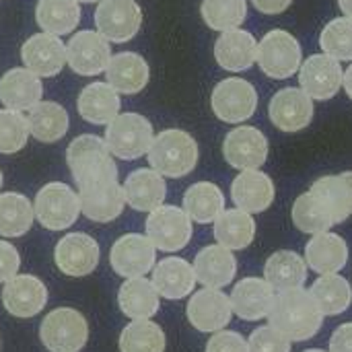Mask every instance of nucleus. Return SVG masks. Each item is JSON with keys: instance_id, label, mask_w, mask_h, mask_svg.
I'll return each instance as SVG.
<instances>
[{"instance_id": "c85d7f7f", "label": "nucleus", "mask_w": 352, "mask_h": 352, "mask_svg": "<svg viewBox=\"0 0 352 352\" xmlns=\"http://www.w3.org/2000/svg\"><path fill=\"white\" fill-rule=\"evenodd\" d=\"M120 107H122L120 93L109 82L87 85L76 101V109L80 118L95 126L109 124L111 120H116V116H120Z\"/></svg>"}, {"instance_id": "5fc2aeb1", "label": "nucleus", "mask_w": 352, "mask_h": 352, "mask_svg": "<svg viewBox=\"0 0 352 352\" xmlns=\"http://www.w3.org/2000/svg\"><path fill=\"white\" fill-rule=\"evenodd\" d=\"M305 352H326V351H322V349H309V351H305Z\"/></svg>"}, {"instance_id": "6e6552de", "label": "nucleus", "mask_w": 352, "mask_h": 352, "mask_svg": "<svg viewBox=\"0 0 352 352\" xmlns=\"http://www.w3.org/2000/svg\"><path fill=\"white\" fill-rule=\"evenodd\" d=\"M78 202L80 212L89 221L109 223L122 214L126 198L124 188L118 182V175H105L78 186Z\"/></svg>"}, {"instance_id": "f3484780", "label": "nucleus", "mask_w": 352, "mask_h": 352, "mask_svg": "<svg viewBox=\"0 0 352 352\" xmlns=\"http://www.w3.org/2000/svg\"><path fill=\"white\" fill-rule=\"evenodd\" d=\"M101 252L97 241L87 233H68L56 243L54 260L60 272L72 278L91 274L99 264Z\"/></svg>"}, {"instance_id": "5701e85b", "label": "nucleus", "mask_w": 352, "mask_h": 352, "mask_svg": "<svg viewBox=\"0 0 352 352\" xmlns=\"http://www.w3.org/2000/svg\"><path fill=\"white\" fill-rule=\"evenodd\" d=\"M214 58L221 68L229 72H243L258 60V41L245 29L223 31L214 43Z\"/></svg>"}, {"instance_id": "cd10ccee", "label": "nucleus", "mask_w": 352, "mask_h": 352, "mask_svg": "<svg viewBox=\"0 0 352 352\" xmlns=\"http://www.w3.org/2000/svg\"><path fill=\"white\" fill-rule=\"evenodd\" d=\"M107 82L124 95H134L140 93L151 78V70L146 60L136 54V52H120L116 56H111L107 68Z\"/></svg>"}, {"instance_id": "c03bdc74", "label": "nucleus", "mask_w": 352, "mask_h": 352, "mask_svg": "<svg viewBox=\"0 0 352 352\" xmlns=\"http://www.w3.org/2000/svg\"><path fill=\"white\" fill-rule=\"evenodd\" d=\"M29 138L27 118L14 109H0V153L12 155L25 148Z\"/></svg>"}, {"instance_id": "72a5a7b5", "label": "nucleus", "mask_w": 352, "mask_h": 352, "mask_svg": "<svg viewBox=\"0 0 352 352\" xmlns=\"http://www.w3.org/2000/svg\"><path fill=\"white\" fill-rule=\"evenodd\" d=\"M120 309L130 320H151L159 311V293L146 278H128L118 293Z\"/></svg>"}, {"instance_id": "473e14b6", "label": "nucleus", "mask_w": 352, "mask_h": 352, "mask_svg": "<svg viewBox=\"0 0 352 352\" xmlns=\"http://www.w3.org/2000/svg\"><path fill=\"white\" fill-rule=\"evenodd\" d=\"M184 210L194 223L200 225L214 223L219 214L225 210V194L212 182H198L186 190Z\"/></svg>"}, {"instance_id": "3c124183", "label": "nucleus", "mask_w": 352, "mask_h": 352, "mask_svg": "<svg viewBox=\"0 0 352 352\" xmlns=\"http://www.w3.org/2000/svg\"><path fill=\"white\" fill-rule=\"evenodd\" d=\"M342 87H344L346 95L352 99V64L346 68V72L342 74Z\"/></svg>"}, {"instance_id": "79ce46f5", "label": "nucleus", "mask_w": 352, "mask_h": 352, "mask_svg": "<svg viewBox=\"0 0 352 352\" xmlns=\"http://www.w3.org/2000/svg\"><path fill=\"white\" fill-rule=\"evenodd\" d=\"M200 14L214 31H229L239 27L248 16L245 0H202Z\"/></svg>"}, {"instance_id": "2f4dec72", "label": "nucleus", "mask_w": 352, "mask_h": 352, "mask_svg": "<svg viewBox=\"0 0 352 352\" xmlns=\"http://www.w3.org/2000/svg\"><path fill=\"white\" fill-rule=\"evenodd\" d=\"M25 118H27L29 134L37 138L39 142L60 140L68 132V126H70L68 111L56 101H39L37 105L29 109Z\"/></svg>"}, {"instance_id": "39448f33", "label": "nucleus", "mask_w": 352, "mask_h": 352, "mask_svg": "<svg viewBox=\"0 0 352 352\" xmlns=\"http://www.w3.org/2000/svg\"><path fill=\"white\" fill-rule=\"evenodd\" d=\"M33 212L41 227L50 231H64L72 227L80 214L78 194L60 182L45 184L35 196Z\"/></svg>"}, {"instance_id": "49530a36", "label": "nucleus", "mask_w": 352, "mask_h": 352, "mask_svg": "<svg viewBox=\"0 0 352 352\" xmlns=\"http://www.w3.org/2000/svg\"><path fill=\"white\" fill-rule=\"evenodd\" d=\"M206 352H248V342L239 332L221 330L206 342Z\"/></svg>"}, {"instance_id": "bb28decb", "label": "nucleus", "mask_w": 352, "mask_h": 352, "mask_svg": "<svg viewBox=\"0 0 352 352\" xmlns=\"http://www.w3.org/2000/svg\"><path fill=\"white\" fill-rule=\"evenodd\" d=\"M153 287L159 297L177 301L188 297L196 287V272L184 258H165L153 268Z\"/></svg>"}, {"instance_id": "4be33fe9", "label": "nucleus", "mask_w": 352, "mask_h": 352, "mask_svg": "<svg viewBox=\"0 0 352 352\" xmlns=\"http://www.w3.org/2000/svg\"><path fill=\"white\" fill-rule=\"evenodd\" d=\"M231 309L237 318L245 322H260L268 318L274 305V289L264 278L248 276L233 287Z\"/></svg>"}, {"instance_id": "423d86ee", "label": "nucleus", "mask_w": 352, "mask_h": 352, "mask_svg": "<svg viewBox=\"0 0 352 352\" xmlns=\"http://www.w3.org/2000/svg\"><path fill=\"white\" fill-rule=\"evenodd\" d=\"M39 338L50 352H78L87 344L89 326L76 309L58 307L43 318Z\"/></svg>"}, {"instance_id": "864d4df0", "label": "nucleus", "mask_w": 352, "mask_h": 352, "mask_svg": "<svg viewBox=\"0 0 352 352\" xmlns=\"http://www.w3.org/2000/svg\"><path fill=\"white\" fill-rule=\"evenodd\" d=\"M76 2H85V4H91V2H101V0H76Z\"/></svg>"}, {"instance_id": "37998d69", "label": "nucleus", "mask_w": 352, "mask_h": 352, "mask_svg": "<svg viewBox=\"0 0 352 352\" xmlns=\"http://www.w3.org/2000/svg\"><path fill=\"white\" fill-rule=\"evenodd\" d=\"M320 45L324 54L336 58L338 62L352 60V19L340 16L330 21L320 35Z\"/></svg>"}, {"instance_id": "a211bd4d", "label": "nucleus", "mask_w": 352, "mask_h": 352, "mask_svg": "<svg viewBox=\"0 0 352 352\" xmlns=\"http://www.w3.org/2000/svg\"><path fill=\"white\" fill-rule=\"evenodd\" d=\"M188 320L198 332H221L231 322V299L219 289H202L188 303Z\"/></svg>"}, {"instance_id": "1a4fd4ad", "label": "nucleus", "mask_w": 352, "mask_h": 352, "mask_svg": "<svg viewBox=\"0 0 352 352\" xmlns=\"http://www.w3.org/2000/svg\"><path fill=\"white\" fill-rule=\"evenodd\" d=\"M144 227H146V237L153 241V245L167 254L184 250L194 233L192 219L179 206L161 204L159 208L148 212Z\"/></svg>"}, {"instance_id": "603ef678", "label": "nucleus", "mask_w": 352, "mask_h": 352, "mask_svg": "<svg viewBox=\"0 0 352 352\" xmlns=\"http://www.w3.org/2000/svg\"><path fill=\"white\" fill-rule=\"evenodd\" d=\"M338 6L344 12V16L352 19V0H338Z\"/></svg>"}, {"instance_id": "9b49d317", "label": "nucleus", "mask_w": 352, "mask_h": 352, "mask_svg": "<svg viewBox=\"0 0 352 352\" xmlns=\"http://www.w3.org/2000/svg\"><path fill=\"white\" fill-rule=\"evenodd\" d=\"M142 10L136 0H101L95 10L97 33L107 41L126 43L140 31Z\"/></svg>"}, {"instance_id": "8fccbe9b", "label": "nucleus", "mask_w": 352, "mask_h": 352, "mask_svg": "<svg viewBox=\"0 0 352 352\" xmlns=\"http://www.w3.org/2000/svg\"><path fill=\"white\" fill-rule=\"evenodd\" d=\"M252 2H254L256 10H260L264 14H280L293 4V0H252Z\"/></svg>"}, {"instance_id": "dca6fc26", "label": "nucleus", "mask_w": 352, "mask_h": 352, "mask_svg": "<svg viewBox=\"0 0 352 352\" xmlns=\"http://www.w3.org/2000/svg\"><path fill=\"white\" fill-rule=\"evenodd\" d=\"M270 122L283 132H299L314 120V99L299 87L280 89L268 103Z\"/></svg>"}, {"instance_id": "a878e982", "label": "nucleus", "mask_w": 352, "mask_h": 352, "mask_svg": "<svg viewBox=\"0 0 352 352\" xmlns=\"http://www.w3.org/2000/svg\"><path fill=\"white\" fill-rule=\"evenodd\" d=\"M43 85L37 74L27 68H10L0 78V101L6 109L29 111L41 101Z\"/></svg>"}, {"instance_id": "b1692460", "label": "nucleus", "mask_w": 352, "mask_h": 352, "mask_svg": "<svg viewBox=\"0 0 352 352\" xmlns=\"http://www.w3.org/2000/svg\"><path fill=\"white\" fill-rule=\"evenodd\" d=\"M122 188H124L126 204H130L138 212H153L165 202L167 196L165 177L157 173L153 167L132 171Z\"/></svg>"}, {"instance_id": "393cba45", "label": "nucleus", "mask_w": 352, "mask_h": 352, "mask_svg": "<svg viewBox=\"0 0 352 352\" xmlns=\"http://www.w3.org/2000/svg\"><path fill=\"white\" fill-rule=\"evenodd\" d=\"M196 280L208 289H223L233 283L237 274V260L231 250L223 245H206L194 260Z\"/></svg>"}, {"instance_id": "aec40b11", "label": "nucleus", "mask_w": 352, "mask_h": 352, "mask_svg": "<svg viewBox=\"0 0 352 352\" xmlns=\"http://www.w3.org/2000/svg\"><path fill=\"white\" fill-rule=\"evenodd\" d=\"M21 58L27 70L41 76H56L66 64V45L58 35L52 33H37L31 35L23 47Z\"/></svg>"}, {"instance_id": "6e6d98bb", "label": "nucleus", "mask_w": 352, "mask_h": 352, "mask_svg": "<svg viewBox=\"0 0 352 352\" xmlns=\"http://www.w3.org/2000/svg\"><path fill=\"white\" fill-rule=\"evenodd\" d=\"M0 188H2V171H0Z\"/></svg>"}, {"instance_id": "a19ab883", "label": "nucleus", "mask_w": 352, "mask_h": 352, "mask_svg": "<svg viewBox=\"0 0 352 352\" xmlns=\"http://www.w3.org/2000/svg\"><path fill=\"white\" fill-rule=\"evenodd\" d=\"M165 332L148 320H134L120 334V352H165Z\"/></svg>"}, {"instance_id": "412c9836", "label": "nucleus", "mask_w": 352, "mask_h": 352, "mask_svg": "<svg viewBox=\"0 0 352 352\" xmlns=\"http://www.w3.org/2000/svg\"><path fill=\"white\" fill-rule=\"evenodd\" d=\"M274 182L260 169L241 171L231 184V198L235 206L250 214L268 210L274 202Z\"/></svg>"}, {"instance_id": "4468645a", "label": "nucleus", "mask_w": 352, "mask_h": 352, "mask_svg": "<svg viewBox=\"0 0 352 352\" xmlns=\"http://www.w3.org/2000/svg\"><path fill=\"white\" fill-rule=\"evenodd\" d=\"M342 66L328 54H314L299 66L301 89L318 101L332 99L342 87Z\"/></svg>"}, {"instance_id": "a18cd8bd", "label": "nucleus", "mask_w": 352, "mask_h": 352, "mask_svg": "<svg viewBox=\"0 0 352 352\" xmlns=\"http://www.w3.org/2000/svg\"><path fill=\"white\" fill-rule=\"evenodd\" d=\"M248 352H291V340L272 326H260L248 340Z\"/></svg>"}, {"instance_id": "c9c22d12", "label": "nucleus", "mask_w": 352, "mask_h": 352, "mask_svg": "<svg viewBox=\"0 0 352 352\" xmlns=\"http://www.w3.org/2000/svg\"><path fill=\"white\" fill-rule=\"evenodd\" d=\"M311 192L326 202L336 225L344 223L352 214V171L320 177L311 186Z\"/></svg>"}, {"instance_id": "c756f323", "label": "nucleus", "mask_w": 352, "mask_h": 352, "mask_svg": "<svg viewBox=\"0 0 352 352\" xmlns=\"http://www.w3.org/2000/svg\"><path fill=\"white\" fill-rule=\"evenodd\" d=\"M305 262L320 276L338 274L349 262V245L336 233H318L305 248Z\"/></svg>"}, {"instance_id": "f257e3e1", "label": "nucleus", "mask_w": 352, "mask_h": 352, "mask_svg": "<svg viewBox=\"0 0 352 352\" xmlns=\"http://www.w3.org/2000/svg\"><path fill=\"white\" fill-rule=\"evenodd\" d=\"M268 320L270 326L285 334L291 342H305L320 332L324 314L311 293L299 287L278 291V295H274V305L268 314Z\"/></svg>"}, {"instance_id": "ddd939ff", "label": "nucleus", "mask_w": 352, "mask_h": 352, "mask_svg": "<svg viewBox=\"0 0 352 352\" xmlns=\"http://www.w3.org/2000/svg\"><path fill=\"white\" fill-rule=\"evenodd\" d=\"M111 60L109 41L97 31L85 29L66 43V64L80 76H95L107 68Z\"/></svg>"}, {"instance_id": "f8f14e48", "label": "nucleus", "mask_w": 352, "mask_h": 352, "mask_svg": "<svg viewBox=\"0 0 352 352\" xmlns=\"http://www.w3.org/2000/svg\"><path fill=\"white\" fill-rule=\"evenodd\" d=\"M157 248L146 235L128 233L122 235L109 250V264L116 274L124 278L144 276L155 268Z\"/></svg>"}, {"instance_id": "09e8293b", "label": "nucleus", "mask_w": 352, "mask_h": 352, "mask_svg": "<svg viewBox=\"0 0 352 352\" xmlns=\"http://www.w3.org/2000/svg\"><path fill=\"white\" fill-rule=\"evenodd\" d=\"M330 352H352V324H342L330 338Z\"/></svg>"}, {"instance_id": "ea45409f", "label": "nucleus", "mask_w": 352, "mask_h": 352, "mask_svg": "<svg viewBox=\"0 0 352 352\" xmlns=\"http://www.w3.org/2000/svg\"><path fill=\"white\" fill-rule=\"evenodd\" d=\"M35 212L27 196L16 192L0 194V235L2 237H21L33 225Z\"/></svg>"}, {"instance_id": "2eb2a0df", "label": "nucleus", "mask_w": 352, "mask_h": 352, "mask_svg": "<svg viewBox=\"0 0 352 352\" xmlns=\"http://www.w3.org/2000/svg\"><path fill=\"white\" fill-rule=\"evenodd\" d=\"M225 161L239 169H260L268 159V140L256 126H239L225 136Z\"/></svg>"}, {"instance_id": "6ab92c4d", "label": "nucleus", "mask_w": 352, "mask_h": 352, "mask_svg": "<svg viewBox=\"0 0 352 352\" xmlns=\"http://www.w3.org/2000/svg\"><path fill=\"white\" fill-rule=\"evenodd\" d=\"M47 303L45 285L31 274H16L2 289V305L4 309L21 320H29L37 316Z\"/></svg>"}, {"instance_id": "f03ea898", "label": "nucleus", "mask_w": 352, "mask_h": 352, "mask_svg": "<svg viewBox=\"0 0 352 352\" xmlns=\"http://www.w3.org/2000/svg\"><path fill=\"white\" fill-rule=\"evenodd\" d=\"M146 155L151 167L163 177H184L198 165L200 151L192 134L169 128L155 136Z\"/></svg>"}, {"instance_id": "f704fd0d", "label": "nucleus", "mask_w": 352, "mask_h": 352, "mask_svg": "<svg viewBox=\"0 0 352 352\" xmlns=\"http://www.w3.org/2000/svg\"><path fill=\"white\" fill-rule=\"evenodd\" d=\"M254 237H256V221L245 210L239 208L223 210L214 221V239L219 241V245L231 252L245 250L248 245H252Z\"/></svg>"}, {"instance_id": "58836bf2", "label": "nucleus", "mask_w": 352, "mask_h": 352, "mask_svg": "<svg viewBox=\"0 0 352 352\" xmlns=\"http://www.w3.org/2000/svg\"><path fill=\"white\" fill-rule=\"evenodd\" d=\"M291 217H293V223L299 231L311 233V235L326 233V231H330L332 225H336L326 202L311 190L301 194L295 200Z\"/></svg>"}, {"instance_id": "20e7f679", "label": "nucleus", "mask_w": 352, "mask_h": 352, "mask_svg": "<svg viewBox=\"0 0 352 352\" xmlns=\"http://www.w3.org/2000/svg\"><path fill=\"white\" fill-rule=\"evenodd\" d=\"M66 163L70 167V173L76 182V186H82L87 182H93L97 177L105 175H118L116 161L111 159V153L103 138L93 134L76 136L68 151H66Z\"/></svg>"}, {"instance_id": "e433bc0d", "label": "nucleus", "mask_w": 352, "mask_h": 352, "mask_svg": "<svg viewBox=\"0 0 352 352\" xmlns=\"http://www.w3.org/2000/svg\"><path fill=\"white\" fill-rule=\"evenodd\" d=\"M35 21L43 33L66 35L72 33L80 21V8L76 0H39L35 8Z\"/></svg>"}, {"instance_id": "9d476101", "label": "nucleus", "mask_w": 352, "mask_h": 352, "mask_svg": "<svg viewBox=\"0 0 352 352\" xmlns=\"http://www.w3.org/2000/svg\"><path fill=\"white\" fill-rule=\"evenodd\" d=\"M212 111L219 120L227 124H239L250 120L258 109V93L256 87L239 76H231L221 80L210 97Z\"/></svg>"}, {"instance_id": "de8ad7c7", "label": "nucleus", "mask_w": 352, "mask_h": 352, "mask_svg": "<svg viewBox=\"0 0 352 352\" xmlns=\"http://www.w3.org/2000/svg\"><path fill=\"white\" fill-rule=\"evenodd\" d=\"M19 268H21V258L16 248L0 239V285L14 278Z\"/></svg>"}, {"instance_id": "7ed1b4c3", "label": "nucleus", "mask_w": 352, "mask_h": 352, "mask_svg": "<svg viewBox=\"0 0 352 352\" xmlns=\"http://www.w3.org/2000/svg\"><path fill=\"white\" fill-rule=\"evenodd\" d=\"M103 140L111 155L124 161H132L148 153L155 140V132H153V124L144 116L130 111V113L116 116V120L107 124Z\"/></svg>"}, {"instance_id": "7c9ffc66", "label": "nucleus", "mask_w": 352, "mask_h": 352, "mask_svg": "<svg viewBox=\"0 0 352 352\" xmlns=\"http://www.w3.org/2000/svg\"><path fill=\"white\" fill-rule=\"evenodd\" d=\"M307 268L309 266L303 256L291 250H280L266 260L264 280L276 291L299 289L307 280Z\"/></svg>"}, {"instance_id": "4c0bfd02", "label": "nucleus", "mask_w": 352, "mask_h": 352, "mask_svg": "<svg viewBox=\"0 0 352 352\" xmlns=\"http://www.w3.org/2000/svg\"><path fill=\"white\" fill-rule=\"evenodd\" d=\"M309 293L322 309L324 318L344 314L352 303L351 283L340 274H322L311 285Z\"/></svg>"}, {"instance_id": "0eeeda50", "label": "nucleus", "mask_w": 352, "mask_h": 352, "mask_svg": "<svg viewBox=\"0 0 352 352\" xmlns=\"http://www.w3.org/2000/svg\"><path fill=\"white\" fill-rule=\"evenodd\" d=\"M301 60L299 41L285 29H272L258 41V64L270 78H291L299 70Z\"/></svg>"}]
</instances>
